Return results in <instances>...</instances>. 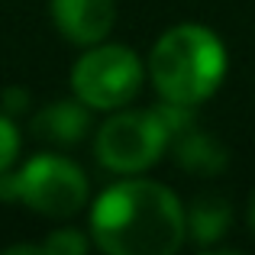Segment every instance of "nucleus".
Returning a JSON list of instances; mask_svg holds the SVG:
<instances>
[{
  "label": "nucleus",
  "mask_w": 255,
  "mask_h": 255,
  "mask_svg": "<svg viewBox=\"0 0 255 255\" xmlns=\"http://www.w3.org/2000/svg\"><path fill=\"white\" fill-rule=\"evenodd\" d=\"M91 233L110 255H171L187 239V210L165 184L120 181L97 197Z\"/></svg>",
  "instance_id": "obj_1"
},
{
  "label": "nucleus",
  "mask_w": 255,
  "mask_h": 255,
  "mask_svg": "<svg viewBox=\"0 0 255 255\" xmlns=\"http://www.w3.org/2000/svg\"><path fill=\"white\" fill-rule=\"evenodd\" d=\"M149 75L165 104L194 107L207 100L226 75V49L207 26L181 23L155 42Z\"/></svg>",
  "instance_id": "obj_2"
},
{
  "label": "nucleus",
  "mask_w": 255,
  "mask_h": 255,
  "mask_svg": "<svg viewBox=\"0 0 255 255\" xmlns=\"http://www.w3.org/2000/svg\"><path fill=\"white\" fill-rule=\"evenodd\" d=\"M184 107L165 104L158 110H123L110 117L97 132V158L104 168L117 174H139L158 162L165 145L184 123Z\"/></svg>",
  "instance_id": "obj_3"
},
{
  "label": "nucleus",
  "mask_w": 255,
  "mask_h": 255,
  "mask_svg": "<svg viewBox=\"0 0 255 255\" xmlns=\"http://www.w3.org/2000/svg\"><path fill=\"white\" fill-rule=\"evenodd\" d=\"M0 200H19L45 217H71L87 200V178L62 155H36L16 174H0Z\"/></svg>",
  "instance_id": "obj_4"
},
{
  "label": "nucleus",
  "mask_w": 255,
  "mask_h": 255,
  "mask_svg": "<svg viewBox=\"0 0 255 255\" xmlns=\"http://www.w3.org/2000/svg\"><path fill=\"white\" fill-rule=\"evenodd\" d=\"M142 62L126 45H97L78 58L71 71V91L84 107L117 110L129 104L142 87Z\"/></svg>",
  "instance_id": "obj_5"
},
{
  "label": "nucleus",
  "mask_w": 255,
  "mask_h": 255,
  "mask_svg": "<svg viewBox=\"0 0 255 255\" xmlns=\"http://www.w3.org/2000/svg\"><path fill=\"white\" fill-rule=\"evenodd\" d=\"M52 19L58 32L78 45H97L117 19L113 0H52Z\"/></svg>",
  "instance_id": "obj_6"
},
{
  "label": "nucleus",
  "mask_w": 255,
  "mask_h": 255,
  "mask_svg": "<svg viewBox=\"0 0 255 255\" xmlns=\"http://www.w3.org/2000/svg\"><path fill=\"white\" fill-rule=\"evenodd\" d=\"M91 120H87V110L81 100H58V104H49L45 110L36 113L32 120V132L45 142L55 145H71L87 132Z\"/></svg>",
  "instance_id": "obj_7"
},
{
  "label": "nucleus",
  "mask_w": 255,
  "mask_h": 255,
  "mask_svg": "<svg viewBox=\"0 0 255 255\" xmlns=\"http://www.w3.org/2000/svg\"><path fill=\"white\" fill-rule=\"evenodd\" d=\"M226 226H230V207L220 197H197L187 210V239L200 246H210L213 239H220Z\"/></svg>",
  "instance_id": "obj_8"
},
{
  "label": "nucleus",
  "mask_w": 255,
  "mask_h": 255,
  "mask_svg": "<svg viewBox=\"0 0 255 255\" xmlns=\"http://www.w3.org/2000/svg\"><path fill=\"white\" fill-rule=\"evenodd\" d=\"M178 162L184 165V168H191V171H204V174H210V171L223 168L226 152L220 149V145L213 142L210 136L191 132L187 139H181V142H178Z\"/></svg>",
  "instance_id": "obj_9"
},
{
  "label": "nucleus",
  "mask_w": 255,
  "mask_h": 255,
  "mask_svg": "<svg viewBox=\"0 0 255 255\" xmlns=\"http://www.w3.org/2000/svg\"><path fill=\"white\" fill-rule=\"evenodd\" d=\"M42 252H49V255H81V252H87V239L78 230H58L42 243Z\"/></svg>",
  "instance_id": "obj_10"
},
{
  "label": "nucleus",
  "mask_w": 255,
  "mask_h": 255,
  "mask_svg": "<svg viewBox=\"0 0 255 255\" xmlns=\"http://www.w3.org/2000/svg\"><path fill=\"white\" fill-rule=\"evenodd\" d=\"M16 152H19V132L13 126V120L0 113V174L13 165Z\"/></svg>",
  "instance_id": "obj_11"
},
{
  "label": "nucleus",
  "mask_w": 255,
  "mask_h": 255,
  "mask_svg": "<svg viewBox=\"0 0 255 255\" xmlns=\"http://www.w3.org/2000/svg\"><path fill=\"white\" fill-rule=\"evenodd\" d=\"M23 100H26L23 91H6L3 94V107H10V110H23Z\"/></svg>",
  "instance_id": "obj_12"
},
{
  "label": "nucleus",
  "mask_w": 255,
  "mask_h": 255,
  "mask_svg": "<svg viewBox=\"0 0 255 255\" xmlns=\"http://www.w3.org/2000/svg\"><path fill=\"white\" fill-rule=\"evenodd\" d=\"M249 220H252V230H255V197H252V207H249Z\"/></svg>",
  "instance_id": "obj_13"
}]
</instances>
